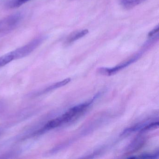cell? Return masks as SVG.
Masks as SVG:
<instances>
[{
    "label": "cell",
    "mask_w": 159,
    "mask_h": 159,
    "mask_svg": "<svg viewBox=\"0 0 159 159\" xmlns=\"http://www.w3.org/2000/svg\"><path fill=\"white\" fill-rule=\"evenodd\" d=\"M120 2L124 8L127 10L133 9L142 3L140 0H120Z\"/></svg>",
    "instance_id": "8"
},
{
    "label": "cell",
    "mask_w": 159,
    "mask_h": 159,
    "mask_svg": "<svg viewBox=\"0 0 159 159\" xmlns=\"http://www.w3.org/2000/svg\"><path fill=\"white\" fill-rule=\"evenodd\" d=\"M21 18L22 15L17 13L0 20V37L14 30L20 23Z\"/></svg>",
    "instance_id": "2"
},
{
    "label": "cell",
    "mask_w": 159,
    "mask_h": 159,
    "mask_svg": "<svg viewBox=\"0 0 159 159\" xmlns=\"http://www.w3.org/2000/svg\"><path fill=\"white\" fill-rule=\"evenodd\" d=\"M88 33H89V31L88 30H83L73 32L68 37L66 40V44H68V45L70 44V43L84 37Z\"/></svg>",
    "instance_id": "6"
},
{
    "label": "cell",
    "mask_w": 159,
    "mask_h": 159,
    "mask_svg": "<svg viewBox=\"0 0 159 159\" xmlns=\"http://www.w3.org/2000/svg\"><path fill=\"white\" fill-rule=\"evenodd\" d=\"M93 101H91L87 103H83L80 105L75 106L69 110L67 112L60 116L63 121V124L71 121L75 118L81 115L84 111H85L87 108L92 104Z\"/></svg>",
    "instance_id": "3"
},
{
    "label": "cell",
    "mask_w": 159,
    "mask_h": 159,
    "mask_svg": "<svg viewBox=\"0 0 159 159\" xmlns=\"http://www.w3.org/2000/svg\"><path fill=\"white\" fill-rule=\"evenodd\" d=\"M159 121H158L157 122L151 123L148 124H145L143 127L141 128V130H140V132H145L146 131L156 129V128L159 127Z\"/></svg>",
    "instance_id": "11"
},
{
    "label": "cell",
    "mask_w": 159,
    "mask_h": 159,
    "mask_svg": "<svg viewBox=\"0 0 159 159\" xmlns=\"http://www.w3.org/2000/svg\"><path fill=\"white\" fill-rule=\"evenodd\" d=\"M159 152H157L156 153H153V154H144L143 155H141L138 158H141V159H156L159 157Z\"/></svg>",
    "instance_id": "12"
},
{
    "label": "cell",
    "mask_w": 159,
    "mask_h": 159,
    "mask_svg": "<svg viewBox=\"0 0 159 159\" xmlns=\"http://www.w3.org/2000/svg\"><path fill=\"white\" fill-rule=\"evenodd\" d=\"M44 37L43 36L38 37L31 40L29 43L11 52V54L13 57L14 59H20L27 56L37 49L44 41Z\"/></svg>",
    "instance_id": "1"
},
{
    "label": "cell",
    "mask_w": 159,
    "mask_h": 159,
    "mask_svg": "<svg viewBox=\"0 0 159 159\" xmlns=\"http://www.w3.org/2000/svg\"><path fill=\"white\" fill-rule=\"evenodd\" d=\"M145 0H141V1L142 2H143L145 1Z\"/></svg>",
    "instance_id": "14"
},
{
    "label": "cell",
    "mask_w": 159,
    "mask_h": 159,
    "mask_svg": "<svg viewBox=\"0 0 159 159\" xmlns=\"http://www.w3.org/2000/svg\"><path fill=\"white\" fill-rule=\"evenodd\" d=\"M70 80H71V79L68 78V79H66V80L61 81L51 85V86L47 87L46 89H44L42 92L40 93V94L48 93V92H51V91L55 90V89H57V88H60V87H62V86H65V85H66L67 84H68L70 81Z\"/></svg>",
    "instance_id": "7"
},
{
    "label": "cell",
    "mask_w": 159,
    "mask_h": 159,
    "mask_svg": "<svg viewBox=\"0 0 159 159\" xmlns=\"http://www.w3.org/2000/svg\"><path fill=\"white\" fill-rule=\"evenodd\" d=\"M14 60L13 57L11 52L0 57V68L6 66Z\"/></svg>",
    "instance_id": "10"
},
{
    "label": "cell",
    "mask_w": 159,
    "mask_h": 159,
    "mask_svg": "<svg viewBox=\"0 0 159 159\" xmlns=\"http://www.w3.org/2000/svg\"><path fill=\"white\" fill-rule=\"evenodd\" d=\"M31 0H9L5 5L9 9H15L20 7Z\"/></svg>",
    "instance_id": "9"
},
{
    "label": "cell",
    "mask_w": 159,
    "mask_h": 159,
    "mask_svg": "<svg viewBox=\"0 0 159 159\" xmlns=\"http://www.w3.org/2000/svg\"><path fill=\"white\" fill-rule=\"evenodd\" d=\"M0 134H1V132H0Z\"/></svg>",
    "instance_id": "15"
},
{
    "label": "cell",
    "mask_w": 159,
    "mask_h": 159,
    "mask_svg": "<svg viewBox=\"0 0 159 159\" xmlns=\"http://www.w3.org/2000/svg\"><path fill=\"white\" fill-rule=\"evenodd\" d=\"M141 56V54H139L135 56L133 58H131L129 60L125 61V62H123L122 64L116 66L115 67L112 68H101L99 69V72L101 74H104L106 75H112L114 73H116L118 72L119 70L123 69L124 68L126 67L127 66H129L131 65L132 63L134 62L135 61H136L138 59H139V57Z\"/></svg>",
    "instance_id": "4"
},
{
    "label": "cell",
    "mask_w": 159,
    "mask_h": 159,
    "mask_svg": "<svg viewBox=\"0 0 159 159\" xmlns=\"http://www.w3.org/2000/svg\"><path fill=\"white\" fill-rule=\"evenodd\" d=\"M145 141L146 139L145 138L140 136H138L128 146L127 148V153H132L138 150L145 144Z\"/></svg>",
    "instance_id": "5"
},
{
    "label": "cell",
    "mask_w": 159,
    "mask_h": 159,
    "mask_svg": "<svg viewBox=\"0 0 159 159\" xmlns=\"http://www.w3.org/2000/svg\"><path fill=\"white\" fill-rule=\"evenodd\" d=\"M159 26H157L156 28L150 31V32L148 34V37H152L154 36V35L156 34V33H158V31H159Z\"/></svg>",
    "instance_id": "13"
}]
</instances>
